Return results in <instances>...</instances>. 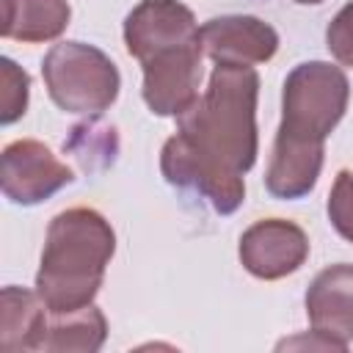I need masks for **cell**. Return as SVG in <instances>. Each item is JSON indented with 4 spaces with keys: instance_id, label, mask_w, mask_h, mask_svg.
<instances>
[{
    "instance_id": "3",
    "label": "cell",
    "mask_w": 353,
    "mask_h": 353,
    "mask_svg": "<svg viewBox=\"0 0 353 353\" xmlns=\"http://www.w3.org/2000/svg\"><path fill=\"white\" fill-rule=\"evenodd\" d=\"M41 77L50 99L77 116H99L116 102L121 88L116 63L85 41L52 44L41 61Z\"/></svg>"
},
{
    "instance_id": "17",
    "label": "cell",
    "mask_w": 353,
    "mask_h": 353,
    "mask_svg": "<svg viewBox=\"0 0 353 353\" xmlns=\"http://www.w3.org/2000/svg\"><path fill=\"white\" fill-rule=\"evenodd\" d=\"M325 47L342 66H353V0L345 3L328 22Z\"/></svg>"
},
{
    "instance_id": "2",
    "label": "cell",
    "mask_w": 353,
    "mask_h": 353,
    "mask_svg": "<svg viewBox=\"0 0 353 353\" xmlns=\"http://www.w3.org/2000/svg\"><path fill=\"white\" fill-rule=\"evenodd\" d=\"M116 251L110 221L94 207H69L47 226L36 292L52 312H74L94 303Z\"/></svg>"
},
{
    "instance_id": "15",
    "label": "cell",
    "mask_w": 353,
    "mask_h": 353,
    "mask_svg": "<svg viewBox=\"0 0 353 353\" xmlns=\"http://www.w3.org/2000/svg\"><path fill=\"white\" fill-rule=\"evenodd\" d=\"M0 74H3V80H0L3 83V91H0V124H14L28 110L30 77L11 58H0Z\"/></svg>"
},
{
    "instance_id": "18",
    "label": "cell",
    "mask_w": 353,
    "mask_h": 353,
    "mask_svg": "<svg viewBox=\"0 0 353 353\" xmlns=\"http://www.w3.org/2000/svg\"><path fill=\"white\" fill-rule=\"evenodd\" d=\"M292 3H298V6H317V3H323V0H292Z\"/></svg>"
},
{
    "instance_id": "5",
    "label": "cell",
    "mask_w": 353,
    "mask_h": 353,
    "mask_svg": "<svg viewBox=\"0 0 353 353\" xmlns=\"http://www.w3.org/2000/svg\"><path fill=\"white\" fill-rule=\"evenodd\" d=\"M74 179V171L52 154V149L36 138L11 141L0 157L3 196L14 204L33 207L55 196Z\"/></svg>"
},
{
    "instance_id": "7",
    "label": "cell",
    "mask_w": 353,
    "mask_h": 353,
    "mask_svg": "<svg viewBox=\"0 0 353 353\" xmlns=\"http://www.w3.org/2000/svg\"><path fill=\"white\" fill-rule=\"evenodd\" d=\"M237 256L251 276L276 281L301 270L309 259V237L295 221L262 218L240 234Z\"/></svg>"
},
{
    "instance_id": "11",
    "label": "cell",
    "mask_w": 353,
    "mask_h": 353,
    "mask_svg": "<svg viewBox=\"0 0 353 353\" xmlns=\"http://www.w3.org/2000/svg\"><path fill=\"white\" fill-rule=\"evenodd\" d=\"M325 160V141H312L303 135H292L287 130H276L273 152L265 171V188L270 196L292 201L312 193Z\"/></svg>"
},
{
    "instance_id": "8",
    "label": "cell",
    "mask_w": 353,
    "mask_h": 353,
    "mask_svg": "<svg viewBox=\"0 0 353 353\" xmlns=\"http://www.w3.org/2000/svg\"><path fill=\"white\" fill-rule=\"evenodd\" d=\"M196 41H201L199 22L179 0H141L124 17V44L138 63L163 50Z\"/></svg>"
},
{
    "instance_id": "12",
    "label": "cell",
    "mask_w": 353,
    "mask_h": 353,
    "mask_svg": "<svg viewBox=\"0 0 353 353\" xmlns=\"http://www.w3.org/2000/svg\"><path fill=\"white\" fill-rule=\"evenodd\" d=\"M50 309L39 292L8 284L0 292V350H41Z\"/></svg>"
},
{
    "instance_id": "10",
    "label": "cell",
    "mask_w": 353,
    "mask_h": 353,
    "mask_svg": "<svg viewBox=\"0 0 353 353\" xmlns=\"http://www.w3.org/2000/svg\"><path fill=\"white\" fill-rule=\"evenodd\" d=\"M303 306L314 334L336 350H347L353 342V265L336 262L323 268L312 279Z\"/></svg>"
},
{
    "instance_id": "14",
    "label": "cell",
    "mask_w": 353,
    "mask_h": 353,
    "mask_svg": "<svg viewBox=\"0 0 353 353\" xmlns=\"http://www.w3.org/2000/svg\"><path fill=\"white\" fill-rule=\"evenodd\" d=\"M105 339H108V320L99 306L88 303L74 312H52L50 309L41 350H47V353H63V350L97 353L105 345Z\"/></svg>"
},
{
    "instance_id": "6",
    "label": "cell",
    "mask_w": 353,
    "mask_h": 353,
    "mask_svg": "<svg viewBox=\"0 0 353 353\" xmlns=\"http://www.w3.org/2000/svg\"><path fill=\"white\" fill-rule=\"evenodd\" d=\"M201 41L163 50L146 61H141L143 69V102L154 116H179L185 113L199 91L201 83Z\"/></svg>"
},
{
    "instance_id": "4",
    "label": "cell",
    "mask_w": 353,
    "mask_h": 353,
    "mask_svg": "<svg viewBox=\"0 0 353 353\" xmlns=\"http://www.w3.org/2000/svg\"><path fill=\"white\" fill-rule=\"evenodd\" d=\"M350 102L347 74L328 61L298 63L281 88V130L325 141L342 121Z\"/></svg>"
},
{
    "instance_id": "13",
    "label": "cell",
    "mask_w": 353,
    "mask_h": 353,
    "mask_svg": "<svg viewBox=\"0 0 353 353\" xmlns=\"http://www.w3.org/2000/svg\"><path fill=\"white\" fill-rule=\"evenodd\" d=\"M72 19L66 0H3L0 36L22 44L58 39Z\"/></svg>"
},
{
    "instance_id": "1",
    "label": "cell",
    "mask_w": 353,
    "mask_h": 353,
    "mask_svg": "<svg viewBox=\"0 0 353 353\" xmlns=\"http://www.w3.org/2000/svg\"><path fill=\"white\" fill-rule=\"evenodd\" d=\"M259 74L254 66L215 63L207 88L176 116V135L163 143L160 171L168 185L204 196L232 215L245 199L243 174L259 154Z\"/></svg>"
},
{
    "instance_id": "9",
    "label": "cell",
    "mask_w": 353,
    "mask_h": 353,
    "mask_svg": "<svg viewBox=\"0 0 353 353\" xmlns=\"http://www.w3.org/2000/svg\"><path fill=\"white\" fill-rule=\"evenodd\" d=\"M204 55L215 63L254 66L265 63L279 50V33L259 17L251 14H223L207 19L201 28Z\"/></svg>"
},
{
    "instance_id": "16",
    "label": "cell",
    "mask_w": 353,
    "mask_h": 353,
    "mask_svg": "<svg viewBox=\"0 0 353 353\" xmlns=\"http://www.w3.org/2000/svg\"><path fill=\"white\" fill-rule=\"evenodd\" d=\"M328 221L336 229L339 237H345L347 243H353V171L342 168L331 185L328 193V204H325Z\"/></svg>"
}]
</instances>
